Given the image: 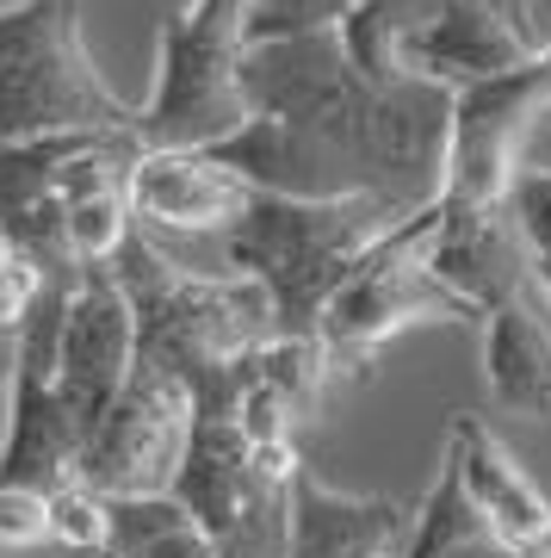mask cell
Returning <instances> with one entry per match:
<instances>
[{
  "label": "cell",
  "mask_w": 551,
  "mask_h": 558,
  "mask_svg": "<svg viewBox=\"0 0 551 558\" xmlns=\"http://www.w3.org/2000/svg\"><path fill=\"white\" fill-rule=\"evenodd\" d=\"M242 62H248L242 32L198 20L193 7L168 13L156 38V94L143 106L137 143L143 149H217L242 137L255 124Z\"/></svg>",
  "instance_id": "obj_6"
},
{
  "label": "cell",
  "mask_w": 551,
  "mask_h": 558,
  "mask_svg": "<svg viewBox=\"0 0 551 558\" xmlns=\"http://www.w3.org/2000/svg\"><path fill=\"white\" fill-rule=\"evenodd\" d=\"M366 0H255L248 13V50L255 44H285L310 38V32H341Z\"/></svg>",
  "instance_id": "obj_22"
},
{
  "label": "cell",
  "mask_w": 551,
  "mask_h": 558,
  "mask_svg": "<svg viewBox=\"0 0 551 558\" xmlns=\"http://www.w3.org/2000/svg\"><path fill=\"white\" fill-rule=\"evenodd\" d=\"M255 124L217 156L285 199H384L415 218L446 193L453 94L433 81L378 87L341 32L255 44L242 62Z\"/></svg>",
  "instance_id": "obj_1"
},
{
  "label": "cell",
  "mask_w": 551,
  "mask_h": 558,
  "mask_svg": "<svg viewBox=\"0 0 551 558\" xmlns=\"http://www.w3.org/2000/svg\"><path fill=\"white\" fill-rule=\"evenodd\" d=\"M509 218L514 230H521V242H527L532 260H551V168H521V180H514L509 193Z\"/></svg>",
  "instance_id": "obj_24"
},
{
  "label": "cell",
  "mask_w": 551,
  "mask_h": 558,
  "mask_svg": "<svg viewBox=\"0 0 551 558\" xmlns=\"http://www.w3.org/2000/svg\"><path fill=\"white\" fill-rule=\"evenodd\" d=\"M551 38H539V25L502 7H453L428 20L421 32L403 38V75L409 81H433L446 94H465L477 81L514 75L527 69Z\"/></svg>",
  "instance_id": "obj_13"
},
{
  "label": "cell",
  "mask_w": 551,
  "mask_h": 558,
  "mask_svg": "<svg viewBox=\"0 0 551 558\" xmlns=\"http://www.w3.org/2000/svg\"><path fill=\"white\" fill-rule=\"evenodd\" d=\"M143 106L99 75L81 38V0L0 7V143L137 137Z\"/></svg>",
  "instance_id": "obj_4"
},
{
  "label": "cell",
  "mask_w": 551,
  "mask_h": 558,
  "mask_svg": "<svg viewBox=\"0 0 551 558\" xmlns=\"http://www.w3.org/2000/svg\"><path fill=\"white\" fill-rule=\"evenodd\" d=\"M421 502L354 497L304 465L292 490V558H409Z\"/></svg>",
  "instance_id": "obj_15"
},
{
  "label": "cell",
  "mask_w": 551,
  "mask_h": 558,
  "mask_svg": "<svg viewBox=\"0 0 551 558\" xmlns=\"http://www.w3.org/2000/svg\"><path fill=\"white\" fill-rule=\"evenodd\" d=\"M539 119H551V44L527 69L453 94V149H446V193L440 199L502 211L521 168H527V143Z\"/></svg>",
  "instance_id": "obj_7"
},
{
  "label": "cell",
  "mask_w": 551,
  "mask_h": 558,
  "mask_svg": "<svg viewBox=\"0 0 551 558\" xmlns=\"http://www.w3.org/2000/svg\"><path fill=\"white\" fill-rule=\"evenodd\" d=\"M106 534H112V515H106V497H99L94 484L69 478L50 490V539L57 546L106 558Z\"/></svg>",
  "instance_id": "obj_23"
},
{
  "label": "cell",
  "mask_w": 551,
  "mask_h": 558,
  "mask_svg": "<svg viewBox=\"0 0 551 558\" xmlns=\"http://www.w3.org/2000/svg\"><path fill=\"white\" fill-rule=\"evenodd\" d=\"M87 137L0 143V236L44 267V279H81L69 218H62V168Z\"/></svg>",
  "instance_id": "obj_14"
},
{
  "label": "cell",
  "mask_w": 551,
  "mask_h": 558,
  "mask_svg": "<svg viewBox=\"0 0 551 558\" xmlns=\"http://www.w3.org/2000/svg\"><path fill=\"white\" fill-rule=\"evenodd\" d=\"M137 149V137H87L75 161L62 168V218H69V242H75L81 267H112L124 255V242L137 236V211H131Z\"/></svg>",
  "instance_id": "obj_16"
},
{
  "label": "cell",
  "mask_w": 551,
  "mask_h": 558,
  "mask_svg": "<svg viewBox=\"0 0 551 558\" xmlns=\"http://www.w3.org/2000/svg\"><path fill=\"white\" fill-rule=\"evenodd\" d=\"M532 292H539V304L551 311V260H532Z\"/></svg>",
  "instance_id": "obj_27"
},
{
  "label": "cell",
  "mask_w": 551,
  "mask_h": 558,
  "mask_svg": "<svg viewBox=\"0 0 551 558\" xmlns=\"http://www.w3.org/2000/svg\"><path fill=\"white\" fill-rule=\"evenodd\" d=\"M50 539V497L25 490V484H0V546L7 553H32Z\"/></svg>",
  "instance_id": "obj_25"
},
{
  "label": "cell",
  "mask_w": 551,
  "mask_h": 558,
  "mask_svg": "<svg viewBox=\"0 0 551 558\" xmlns=\"http://www.w3.org/2000/svg\"><path fill=\"white\" fill-rule=\"evenodd\" d=\"M433 211H440V205L415 211L403 230H391L354 274L341 279V292L329 299L322 329H316L322 360H329V379H335V373H347V379L372 373V360L384 354L396 336L421 329V323H477L472 304L453 299L428 267Z\"/></svg>",
  "instance_id": "obj_5"
},
{
  "label": "cell",
  "mask_w": 551,
  "mask_h": 558,
  "mask_svg": "<svg viewBox=\"0 0 551 558\" xmlns=\"http://www.w3.org/2000/svg\"><path fill=\"white\" fill-rule=\"evenodd\" d=\"M403 223L409 218L391 211L384 199H285V193H260L236 218V230L217 236V248H223L217 274L255 279L273 299L279 336L316 341L322 311L341 292V279Z\"/></svg>",
  "instance_id": "obj_2"
},
{
  "label": "cell",
  "mask_w": 551,
  "mask_h": 558,
  "mask_svg": "<svg viewBox=\"0 0 551 558\" xmlns=\"http://www.w3.org/2000/svg\"><path fill=\"white\" fill-rule=\"evenodd\" d=\"M546 558H551V553H546Z\"/></svg>",
  "instance_id": "obj_28"
},
{
  "label": "cell",
  "mask_w": 551,
  "mask_h": 558,
  "mask_svg": "<svg viewBox=\"0 0 551 558\" xmlns=\"http://www.w3.org/2000/svg\"><path fill=\"white\" fill-rule=\"evenodd\" d=\"M193 447V385L156 366H137L112 416L81 447V484L99 497H168Z\"/></svg>",
  "instance_id": "obj_8"
},
{
  "label": "cell",
  "mask_w": 551,
  "mask_h": 558,
  "mask_svg": "<svg viewBox=\"0 0 551 558\" xmlns=\"http://www.w3.org/2000/svg\"><path fill=\"white\" fill-rule=\"evenodd\" d=\"M483 391L509 416L551 422V311L539 292L483 317Z\"/></svg>",
  "instance_id": "obj_17"
},
{
  "label": "cell",
  "mask_w": 551,
  "mask_h": 558,
  "mask_svg": "<svg viewBox=\"0 0 551 558\" xmlns=\"http://www.w3.org/2000/svg\"><path fill=\"white\" fill-rule=\"evenodd\" d=\"M44 292H50V279L32 255H20L13 242L0 236V403L13 391V366H20V341L38 317Z\"/></svg>",
  "instance_id": "obj_21"
},
{
  "label": "cell",
  "mask_w": 551,
  "mask_h": 558,
  "mask_svg": "<svg viewBox=\"0 0 551 558\" xmlns=\"http://www.w3.org/2000/svg\"><path fill=\"white\" fill-rule=\"evenodd\" d=\"M428 267L453 299H465L477 311V329H483L490 311L532 292V255L521 242V230H514L509 205L502 211H477V205L440 199L433 236H428Z\"/></svg>",
  "instance_id": "obj_12"
},
{
  "label": "cell",
  "mask_w": 551,
  "mask_h": 558,
  "mask_svg": "<svg viewBox=\"0 0 551 558\" xmlns=\"http://www.w3.org/2000/svg\"><path fill=\"white\" fill-rule=\"evenodd\" d=\"M409 558H521V553L495 546L490 527L477 521L472 497H465V484H458L453 459H440V478L421 497V527H415Z\"/></svg>",
  "instance_id": "obj_20"
},
{
  "label": "cell",
  "mask_w": 551,
  "mask_h": 558,
  "mask_svg": "<svg viewBox=\"0 0 551 558\" xmlns=\"http://www.w3.org/2000/svg\"><path fill=\"white\" fill-rule=\"evenodd\" d=\"M137 373V311L119 267H87L62 317V403L81 428V447L112 416Z\"/></svg>",
  "instance_id": "obj_9"
},
{
  "label": "cell",
  "mask_w": 551,
  "mask_h": 558,
  "mask_svg": "<svg viewBox=\"0 0 551 558\" xmlns=\"http://www.w3.org/2000/svg\"><path fill=\"white\" fill-rule=\"evenodd\" d=\"M446 459H453L458 484H465V497H472L477 521L490 527L495 546H509L521 558L551 553V497L527 478V465L509 453V440L490 422L458 410L453 428H446Z\"/></svg>",
  "instance_id": "obj_11"
},
{
  "label": "cell",
  "mask_w": 551,
  "mask_h": 558,
  "mask_svg": "<svg viewBox=\"0 0 551 558\" xmlns=\"http://www.w3.org/2000/svg\"><path fill=\"white\" fill-rule=\"evenodd\" d=\"M198 20H211V25H230V32H242L248 38V13H255V0H186Z\"/></svg>",
  "instance_id": "obj_26"
},
{
  "label": "cell",
  "mask_w": 551,
  "mask_h": 558,
  "mask_svg": "<svg viewBox=\"0 0 551 558\" xmlns=\"http://www.w3.org/2000/svg\"><path fill=\"white\" fill-rule=\"evenodd\" d=\"M112 534L106 558H223L211 527L168 490V497H106Z\"/></svg>",
  "instance_id": "obj_19"
},
{
  "label": "cell",
  "mask_w": 551,
  "mask_h": 558,
  "mask_svg": "<svg viewBox=\"0 0 551 558\" xmlns=\"http://www.w3.org/2000/svg\"><path fill=\"white\" fill-rule=\"evenodd\" d=\"M453 7H502V13L532 20V0H366L354 20L341 25V38H347L354 62L366 69V81L396 87V81H409L403 75V38L421 32L428 20H440V13H453Z\"/></svg>",
  "instance_id": "obj_18"
},
{
  "label": "cell",
  "mask_w": 551,
  "mask_h": 558,
  "mask_svg": "<svg viewBox=\"0 0 551 558\" xmlns=\"http://www.w3.org/2000/svg\"><path fill=\"white\" fill-rule=\"evenodd\" d=\"M260 186L236 174L217 149H137L131 161V211L137 230L174 236H230Z\"/></svg>",
  "instance_id": "obj_10"
},
{
  "label": "cell",
  "mask_w": 551,
  "mask_h": 558,
  "mask_svg": "<svg viewBox=\"0 0 551 558\" xmlns=\"http://www.w3.org/2000/svg\"><path fill=\"white\" fill-rule=\"evenodd\" d=\"M112 267L131 292V311H137V366L205 385L217 373H236L255 348L279 336L273 299L255 279L180 267L149 230L124 242V255Z\"/></svg>",
  "instance_id": "obj_3"
}]
</instances>
